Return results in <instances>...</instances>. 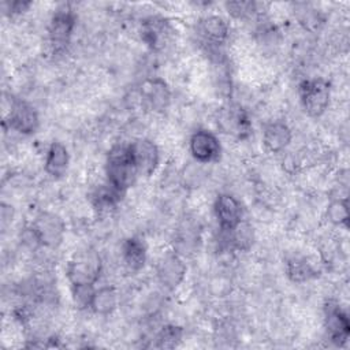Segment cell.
<instances>
[{"mask_svg":"<svg viewBox=\"0 0 350 350\" xmlns=\"http://www.w3.org/2000/svg\"><path fill=\"white\" fill-rule=\"evenodd\" d=\"M138 175L130 144L112 145L105 157L107 183L126 194V191L134 186Z\"/></svg>","mask_w":350,"mask_h":350,"instance_id":"obj_1","label":"cell"},{"mask_svg":"<svg viewBox=\"0 0 350 350\" xmlns=\"http://www.w3.org/2000/svg\"><path fill=\"white\" fill-rule=\"evenodd\" d=\"M103 272V260L94 249L75 252L66 265V278L70 286H94Z\"/></svg>","mask_w":350,"mask_h":350,"instance_id":"obj_2","label":"cell"},{"mask_svg":"<svg viewBox=\"0 0 350 350\" xmlns=\"http://www.w3.org/2000/svg\"><path fill=\"white\" fill-rule=\"evenodd\" d=\"M298 96L305 113L310 118H320L329 105L331 83L321 77L304 79L298 85Z\"/></svg>","mask_w":350,"mask_h":350,"instance_id":"obj_3","label":"cell"},{"mask_svg":"<svg viewBox=\"0 0 350 350\" xmlns=\"http://www.w3.org/2000/svg\"><path fill=\"white\" fill-rule=\"evenodd\" d=\"M41 247L57 249L66 235V223L55 212L40 211L29 226Z\"/></svg>","mask_w":350,"mask_h":350,"instance_id":"obj_4","label":"cell"},{"mask_svg":"<svg viewBox=\"0 0 350 350\" xmlns=\"http://www.w3.org/2000/svg\"><path fill=\"white\" fill-rule=\"evenodd\" d=\"M77 26V15L70 4L59 5L48 26V41L55 52L64 51Z\"/></svg>","mask_w":350,"mask_h":350,"instance_id":"obj_5","label":"cell"},{"mask_svg":"<svg viewBox=\"0 0 350 350\" xmlns=\"http://www.w3.org/2000/svg\"><path fill=\"white\" fill-rule=\"evenodd\" d=\"M217 127L237 139H246L252 134V122L245 108L239 104H227L219 109Z\"/></svg>","mask_w":350,"mask_h":350,"instance_id":"obj_6","label":"cell"},{"mask_svg":"<svg viewBox=\"0 0 350 350\" xmlns=\"http://www.w3.org/2000/svg\"><path fill=\"white\" fill-rule=\"evenodd\" d=\"M3 124L4 127H8L10 130H14L22 135H31L40 127V116L31 104L14 98Z\"/></svg>","mask_w":350,"mask_h":350,"instance_id":"obj_7","label":"cell"},{"mask_svg":"<svg viewBox=\"0 0 350 350\" xmlns=\"http://www.w3.org/2000/svg\"><path fill=\"white\" fill-rule=\"evenodd\" d=\"M137 94L141 104L153 112H164L171 103L170 86L159 77L144 79L137 88Z\"/></svg>","mask_w":350,"mask_h":350,"instance_id":"obj_8","label":"cell"},{"mask_svg":"<svg viewBox=\"0 0 350 350\" xmlns=\"http://www.w3.org/2000/svg\"><path fill=\"white\" fill-rule=\"evenodd\" d=\"M187 265L185 258L174 250L165 252L156 265V276L159 283L168 291L176 290L185 280Z\"/></svg>","mask_w":350,"mask_h":350,"instance_id":"obj_9","label":"cell"},{"mask_svg":"<svg viewBox=\"0 0 350 350\" xmlns=\"http://www.w3.org/2000/svg\"><path fill=\"white\" fill-rule=\"evenodd\" d=\"M172 27L164 16L150 15L145 18L139 27V36L142 42L154 52L165 49L172 40Z\"/></svg>","mask_w":350,"mask_h":350,"instance_id":"obj_10","label":"cell"},{"mask_svg":"<svg viewBox=\"0 0 350 350\" xmlns=\"http://www.w3.org/2000/svg\"><path fill=\"white\" fill-rule=\"evenodd\" d=\"M189 150L196 163L211 164L220 159L221 144L213 131L198 129L190 135Z\"/></svg>","mask_w":350,"mask_h":350,"instance_id":"obj_11","label":"cell"},{"mask_svg":"<svg viewBox=\"0 0 350 350\" xmlns=\"http://www.w3.org/2000/svg\"><path fill=\"white\" fill-rule=\"evenodd\" d=\"M230 36L227 21L219 15H208L197 23V37L211 52H217Z\"/></svg>","mask_w":350,"mask_h":350,"instance_id":"obj_12","label":"cell"},{"mask_svg":"<svg viewBox=\"0 0 350 350\" xmlns=\"http://www.w3.org/2000/svg\"><path fill=\"white\" fill-rule=\"evenodd\" d=\"M213 215L221 232H230L243 220L241 201L230 193H220L213 202Z\"/></svg>","mask_w":350,"mask_h":350,"instance_id":"obj_13","label":"cell"},{"mask_svg":"<svg viewBox=\"0 0 350 350\" xmlns=\"http://www.w3.org/2000/svg\"><path fill=\"white\" fill-rule=\"evenodd\" d=\"M324 327L328 339L335 346H345L350 335V320L338 302L328 301L324 306Z\"/></svg>","mask_w":350,"mask_h":350,"instance_id":"obj_14","label":"cell"},{"mask_svg":"<svg viewBox=\"0 0 350 350\" xmlns=\"http://www.w3.org/2000/svg\"><path fill=\"white\" fill-rule=\"evenodd\" d=\"M131 154L137 165L138 174L146 178L152 176L160 164V150L150 138H137L130 142Z\"/></svg>","mask_w":350,"mask_h":350,"instance_id":"obj_15","label":"cell"},{"mask_svg":"<svg viewBox=\"0 0 350 350\" xmlns=\"http://www.w3.org/2000/svg\"><path fill=\"white\" fill-rule=\"evenodd\" d=\"M201 242V226L193 217L183 219L175 228L172 238V250L183 258L197 252Z\"/></svg>","mask_w":350,"mask_h":350,"instance_id":"obj_16","label":"cell"},{"mask_svg":"<svg viewBox=\"0 0 350 350\" xmlns=\"http://www.w3.org/2000/svg\"><path fill=\"white\" fill-rule=\"evenodd\" d=\"M262 145L269 153L283 152L293 139V131L284 120H271L262 127Z\"/></svg>","mask_w":350,"mask_h":350,"instance_id":"obj_17","label":"cell"},{"mask_svg":"<svg viewBox=\"0 0 350 350\" xmlns=\"http://www.w3.org/2000/svg\"><path fill=\"white\" fill-rule=\"evenodd\" d=\"M146 245L139 237L123 239L120 245V260L129 272H139L146 262Z\"/></svg>","mask_w":350,"mask_h":350,"instance_id":"obj_18","label":"cell"},{"mask_svg":"<svg viewBox=\"0 0 350 350\" xmlns=\"http://www.w3.org/2000/svg\"><path fill=\"white\" fill-rule=\"evenodd\" d=\"M70 165V153L64 144L59 141L51 142L48 146L45 160H44V171L53 179L63 178Z\"/></svg>","mask_w":350,"mask_h":350,"instance_id":"obj_19","label":"cell"},{"mask_svg":"<svg viewBox=\"0 0 350 350\" xmlns=\"http://www.w3.org/2000/svg\"><path fill=\"white\" fill-rule=\"evenodd\" d=\"M286 276L293 283H306L320 276V271L308 258L294 256L286 261Z\"/></svg>","mask_w":350,"mask_h":350,"instance_id":"obj_20","label":"cell"},{"mask_svg":"<svg viewBox=\"0 0 350 350\" xmlns=\"http://www.w3.org/2000/svg\"><path fill=\"white\" fill-rule=\"evenodd\" d=\"M119 304V294L113 286H103L94 290L89 309L98 316L112 314Z\"/></svg>","mask_w":350,"mask_h":350,"instance_id":"obj_21","label":"cell"},{"mask_svg":"<svg viewBox=\"0 0 350 350\" xmlns=\"http://www.w3.org/2000/svg\"><path fill=\"white\" fill-rule=\"evenodd\" d=\"M123 196H124L123 193L113 189L109 183H105V185H100L97 189L92 191L90 202L97 212L103 213L116 208V205L120 202Z\"/></svg>","mask_w":350,"mask_h":350,"instance_id":"obj_22","label":"cell"},{"mask_svg":"<svg viewBox=\"0 0 350 350\" xmlns=\"http://www.w3.org/2000/svg\"><path fill=\"white\" fill-rule=\"evenodd\" d=\"M185 329L176 324H165L154 335L153 347L156 349H175L183 340Z\"/></svg>","mask_w":350,"mask_h":350,"instance_id":"obj_23","label":"cell"},{"mask_svg":"<svg viewBox=\"0 0 350 350\" xmlns=\"http://www.w3.org/2000/svg\"><path fill=\"white\" fill-rule=\"evenodd\" d=\"M223 234L227 235L228 245L232 249L246 252L253 245V239H254L253 228L247 223H243V220L234 230H231L230 232H223Z\"/></svg>","mask_w":350,"mask_h":350,"instance_id":"obj_24","label":"cell"},{"mask_svg":"<svg viewBox=\"0 0 350 350\" xmlns=\"http://www.w3.org/2000/svg\"><path fill=\"white\" fill-rule=\"evenodd\" d=\"M327 219L331 224L338 226V227H349V205H347V198L346 197H339L332 200L325 211Z\"/></svg>","mask_w":350,"mask_h":350,"instance_id":"obj_25","label":"cell"},{"mask_svg":"<svg viewBox=\"0 0 350 350\" xmlns=\"http://www.w3.org/2000/svg\"><path fill=\"white\" fill-rule=\"evenodd\" d=\"M257 5L258 4L254 1H227L224 4L228 14L238 19L250 16L254 11H257Z\"/></svg>","mask_w":350,"mask_h":350,"instance_id":"obj_26","label":"cell"},{"mask_svg":"<svg viewBox=\"0 0 350 350\" xmlns=\"http://www.w3.org/2000/svg\"><path fill=\"white\" fill-rule=\"evenodd\" d=\"M94 290V286H72L71 295L74 304L81 309H89Z\"/></svg>","mask_w":350,"mask_h":350,"instance_id":"obj_27","label":"cell"},{"mask_svg":"<svg viewBox=\"0 0 350 350\" xmlns=\"http://www.w3.org/2000/svg\"><path fill=\"white\" fill-rule=\"evenodd\" d=\"M30 7H31V1H22V0H16V1L7 3L5 12H7L10 16H16V15H22V14H25Z\"/></svg>","mask_w":350,"mask_h":350,"instance_id":"obj_28","label":"cell"}]
</instances>
